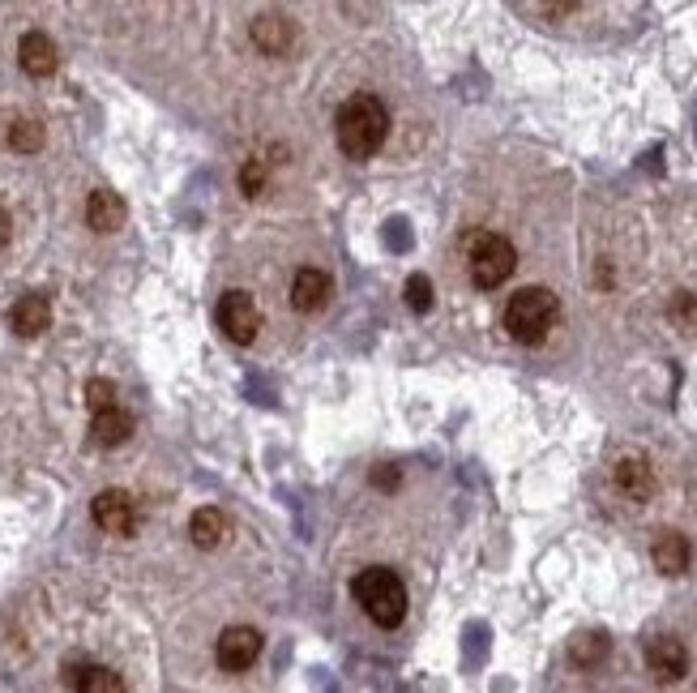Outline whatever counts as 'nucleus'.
<instances>
[{"label": "nucleus", "mask_w": 697, "mask_h": 693, "mask_svg": "<svg viewBox=\"0 0 697 693\" xmlns=\"http://www.w3.org/2000/svg\"><path fill=\"white\" fill-rule=\"evenodd\" d=\"M124 201H120L117 193L112 189H99V193H90V201H86V223L95 231H117V228H124Z\"/></svg>", "instance_id": "4468645a"}, {"label": "nucleus", "mask_w": 697, "mask_h": 693, "mask_svg": "<svg viewBox=\"0 0 697 693\" xmlns=\"http://www.w3.org/2000/svg\"><path fill=\"white\" fill-rule=\"evenodd\" d=\"M339 146L347 158H373L389 138V112L377 95H351L334 120Z\"/></svg>", "instance_id": "f257e3e1"}, {"label": "nucleus", "mask_w": 697, "mask_h": 693, "mask_svg": "<svg viewBox=\"0 0 697 693\" xmlns=\"http://www.w3.org/2000/svg\"><path fill=\"white\" fill-rule=\"evenodd\" d=\"M86 407L99 416V411H112L117 407V385L103 382V377H95V382H86Z\"/></svg>", "instance_id": "412c9836"}, {"label": "nucleus", "mask_w": 697, "mask_h": 693, "mask_svg": "<svg viewBox=\"0 0 697 693\" xmlns=\"http://www.w3.org/2000/svg\"><path fill=\"white\" fill-rule=\"evenodd\" d=\"M69 685L78 693H124V681L112 668H99V663H86L78 672H69Z\"/></svg>", "instance_id": "a211bd4d"}, {"label": "nucleus", "mask_w": 697, "mask_h": 693, "mask_svg": "<svg viewBox=\"0 0 697 693\" xmlns=\"http://www.w3.org/2000/svg\"><path fill=\"white\" fill-rule=\"evenodd\" d=\"M617 484L624 497L633 501H646L655 493V471H651V462L646 459H620L617 462Z\"/></svg>", "instance_id": "dca6fc26"}, {"label": "nucleus", "mask_w": 697, "mask_h": 693, "mask_svg": "<svg viewBox=\"0 0 697 693\" xmlns=\"http://www.w3.org/2000/svg\"><path fill=\"white\" fill-rule=\"evenodd\" d=\"M266 185V167H262V158H248L244 167H240V189L248 193V197H257Z\"/></svg>", "instance_id": "5701e85b"}, {"label": "nucleus", "mask_w": 697, "mask_h": 693, "mask_svg": "<svg viewBox=\"0 0 697 693\" xmlns=\"http://www.w3.org/2000/svg\"><path fill=\"white\" fill-rule=\"evenodd\" d=\"M667 312H672V317H676L681 326H689V330L697 326V300L689 296V292H681V296L672 300V308H667Z\"/></svg>", "instance_id": "b1692460"}, {"label": "nucleus", "mask_w": 697, "mask_h": 693, "mask_svg": "<svg viewBox=\"0 0 697 693\" xmlns=\"http://www.w3.org/2000/svg\"><path fill=\"white\" fill-rule=\"evenodd\" d=\"M325 300H330V278L321 270L305 266L291 274V308L296 312H317Z\"/></svg>", "instance_id": "9d476101"}, {"label": "nucleus", "mask_w": 697, "mask_h": 693, "mask_svg": "<svg viewBox=\"0 0 697 693\" xmlns=\"http://www.w3.org/2000/svg\"><path fill=\"white\" fill-rule=\"evenodd\" d=\"M18 61H22V69H26L31 77L56 74V65H60L56 43H52V35H43V31H26V35H22V43H18Z\"/></svg>", "instance_id": "1a4fd4ad"}, {"label": "nucleus", "mask_w": 697, "mask_h": 693, "mask_svg": "<svg viewBox=\"0 0 697 693\" xmlns=\"http://www.w3.org/2000/svg\"><path fill=\"white\" fill-rule=\"evenodd\" d=\"M351 595L368 613V620L381 625V629H398L402 616H407V586H402V578L394 574L389 565L359 570V574L351 578Z\"/></svg>", "instance_id": "f03ea898"}, {"label": "nucleus", "mask_w": 697, "mask_h": 693, "mask_svg": "<svg viewBox=\"0 0 697 693\" xmlns=\"http://www.w3.org/2000/svg\"><path fill=\"white\" fill-rule=\"evenodd\" d=\"M569 659H574L578 668H599V663L608 659V634H599V629L578 634L574 647H569Z\"/></svg>", "instance_id": "6ab92c4d"}, {"label": "nucleus", "mask_w": 697, "mask_h": 693, "mask_svg": "<svg viewBox=\"0 0 697 693\" xmlns=\"http://www.w3.org/2000/svg\"><path fill=\"white\" fill-rule=\"evenodd\" d=\"M398 480H402L398 466H377V471H373V484H377V488H398Z\"/></svg>", "instance_id": "393cba45"}, {"label": "nucleus", "mask_w": 697, "mask_h": 693, "mask_svg": "<svg viewBox=\"0 0 697 693\" xmlns=\"http://www.w3.org/2000/svg\"><path fill=\"white\" fill-rule=\"evenodd\" d=\"M223 536H228V518H223L214 505L197 509L193 518H189V539H193L197 548H219Z\"/></svg>", "instance_id": "f3484780"}, {"label": "nucleus", "mask_w": 697, "mask_h": 693, "mask_svg": "<svg viewBox=\"0 0 697 693\" xmlns=\"http://www.w3.org/2000/svg\"><path fill=\"white\" fill-rule=\"evenodd\" d=\"M471 283L475 287H484V292H493V287H501L505 278L513 274L518 266V253H513V244L497 235V231H484V235H475V244H471Z\"/></svg>", "instance_id": "20e7f679"}, {"label": "nucleus", "mask_w": 697, "mask_h": 693, "mask_svg": "<svg viewBox=\"0 0 697 693\" xmlns=\"http://www.w3.org/2000/svg\"><path fill=\"white\" fill-rule=\"evenodd\" d=\"M407 305H411V312H428L432 308V283H428V274H411L407 278Z\"/></svg>", "instance_id": "4be33fe9"}, {"label": "nucleus", "mask_w": 697, "mask_h": 693, "mask_svg": "<svg viewBox=\"0 0 697 693\" xmlns=\"http://www.w3.org/2000/svg\"><path fill=\"white\" fill-rule=\"evenodd\" d=\"M651 557H655L659 574H667V578L685 574V570H689V539L681 536V531H659Z\"/></svg>", "instance_id": "f8f14e48"}, {"label": "nucleus", "mask_w": 697, "mask_h": 693, "mask_svg": "<svg viewBox=\"0 0 697 693\" xmlns=\"http://www.w3.org/2000/svg\"><path fill=\"white\" fill-rule=\"evenodd\" d=\"M129 437H133V416H129V411H120V407L99 411L95 424H90V441H95V446H103V450H117V446H124Z\"/></svg>", "instance_id": "2eb2a0df"}, {"label": "nucleus", "mask_w": 697, "mask_h": 693, "mask_svg": "<svg viewBox=\"0 0 697 693\" xmlns=\"http://www.w3.org/2000/svg\"><path fill=\"white\" fill-rule=\"evenodd\" d=\"M556 312H561V305H556V296L547 287H522L505 305V330H509L513 343L535 346L556 326Z\"/></svg>", "instance_id": "7ed1b4c3"}, {"label": "nucleus", "mask_w": 697, "mask_h": 693, "mask_svg": "<svg viewBox=\"0 0 697 693\" xmlns=\"http://www.w3.org/2000/svg\"><path fill=\"white\" fill-rule=\"evenodd\" d=\"M4 240H9V215L0 210V244H4Z\"/></svg>", "instance_id": "a878e982"}, {"label": "nucleus", "mask_w": 697, "mask_h": 693, "mask_svg": "<svg viewBox=\"0 0 697 693\" xmlns=\"http://www.w3.org/2000/svg\"><path fill=\"white\" fill-rule=\"evenodd\" d=\"M214 659L223 672H248L257 659H262V634L253 625H228L219 634V647H214Z\"/></svg>", "instance_id": "39448f33"}, {"label": "nucleus", "mask_w": 697, "mask_h": 693, "mask_svg": "<svg viewBox=\"0 0 697 693\" xmlns=\"http://www.w3.org/2000/svg\"><path fill=\"white\" fill-rule=\"evenodd\" d=\"M90 514H95V522H99L108 536H133V531H137V501L129 497V493H120V488L99 493Z\"/></svg>", "instance_id": "6e6552de"}, {"label": "nucleus", "mask_w": 697, "mask_h": 693, "mask_svg": "<svg viewBox=\"0 0 697 693\" xmlns=\"http://www.w3.org/2000/svg\"><path fill=\"white\" fill-rule=\"evenodd\" d=\"M646 668L655 672V681H663V685L685 681V672H689V651H685V642L672 638V634L651 638V642H646Z\"/></svg>", "instance_id": "0eeeda50"}, {"label": "nucleus", "mask_w": 697, "mask_h": 693, "mask_svg": "<svg viewBox=\"0 0 697 693\" xmlns=\"http://www.w3.org/2000/svg\"><path fill=\"white\" fill-rule=\"evenodd\" d=\"M9 146L22 154H35L43 151V124L40 120H18L13 129H9Z\"/></svg>", "instance_id": "aec40b11"}, {"label": "nucleus", "mask_w": 697, "mask_h": 693, "mask_svg": "<svg viewBox=\"0 0 697 693\" xmlns=\"http://www.w3.org/2000/svg\"><path fill=\"white\" fill-rule=\"evenodd\" d=\"M253 43H257L266 56H283V52L296 43V26H291L283 13H262V18H253Z\"/></svg>", "instance_id": "9b49d317"}, {"label": "nucleus", "mask_w": 697, "mask_h": 693, "mask_svg": "<svg viewBox=\"0 0 697 693\" xmlns=\"http://www.w3.org/2000/svg\"><path fill=\"white\" fill-rule=\"evenodd\" d=\"M219 330L240 346H248L253 339H257L262 312H257V305H253L248 292H228V296L219 300Z\"/></svg>", "instance_id": "423d86ee"}, {"label": "nucleus", "mask_w": 697, "mask_h": 693, "mask_svg": "<svg viewBox=\"0 0 697 693\" xmlns=\"http://www.w3.org/2000/svg\"><path fill=\"white\" fill-rule=\"evenodd\" d=\"M9 321H13V330L22 334V339H35L43 334L47 326H52V305H47V296H22L13 312H9Z\"/></svg>", "instance_id": "ddd939ff"}]
</instances>
